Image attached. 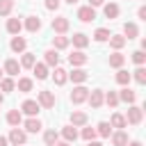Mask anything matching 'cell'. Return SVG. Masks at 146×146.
<instances>
[{
	"mask_svg": "<svg viewBox=\"0 0 146 146\" xmlns=\"http://www.w3.org/2000/svg\"><path fill=\"white\" fill-rule=\"evenodd\" d=\"M41 128H43V123H41L36 116H30V119L25 121V130H27V132H39Z\"/></svg>",
	"mask_w": 146,
	"mask_h": 146,
	"instance_id": "20",
	"label": "cell"
},
{
	"mask_svg": "<svg viewBox=\"0 0 146 146\" xmlns=\"http://www.w3.org/2000/svg\"><path fill=\"white\" fill-rule=\"evenodd\" d=\"M7 144H9V141H7V137H2V135H0V146H7Z\"/></svg>",
	"mask_w": 146,
	"mask_h": 146,
	"instance_id": "46",
	"label": "cell"
},
{
	"mask_svg": "<svg viewBox=\"0 0 146 146\" xmlns=\"http://www.w3.org/2000/svg\"><path fill=\"white\" fill-rule=\"evenodd\" d=\"M21 121H23L21 110H9V112H7V123H9L11 128H18V125H21Z\"/></svg>",
	"mask_w": 146,
	"mask_h": 146,
	"instance_id": "15",
	"label": "cell"
},
{
	"mask_svg": "<svg viewBox=\"0 0 146 146\" xmlns=\"http://www.w3.org/2000/svg\"><path fill=\"white\" fill-rule=\"evenodd\" d=\"M43 64H46V66H57V64H59V55H57V50H52V48L46 50V52H43Z\"/></svg>",
	"mask_w": 146,
	"mask_h": 146,
	"instance_id": "13",
	"label": "cell"
},
{
	"mask_svg": "<svg viewBox=\"0 0 146 146\" xmlns=\"http://www.w3.org/2000/svg\"><path fill=\"white\" fill-rule=\"evenodd\" d=\"M14 9V0H0V16H9Z\"/></svg>",
	"mask_w": 146,
	"mask_h": 146,
	"instance_id": "36",
	"label": "cell"
},
{
	"mask_svg": "<svg viewBox=\"0 0 146 146\" xmlns=\"http://www.w3.org/2000/svg\"><path fill=\"white\" fill-rule=\"evenodd\" d=\"M87 98H89V89H87V87H82V84L73 87V91H71V103H73V105H80V103H84Z\"/></svg>",
	"mask_w": 146,
	"mask_h": 146,
	"instance_id": "2",
	"label": "cell"
},
{
	"mask_svg": "<svg viewBox=\"0 0 146 146\" xmlns=\"http://www.w3.org/2000/svg\"><path fill=\"white\" fill-rule=\"evenodd\" d=\"M23 30V23L18 21V18H9L7 21V32L9 34H14V36H18V32Z\"/></svg>",
	"mask_w": 146,
	"mask_h": 146,
	"instance_id": "18",
	"label": "cell"
},
{
	"mask_svg": "<svg viewBox=\"0 0 146 146\" xmlns=\"http://www.w3.org/2000/svg\"><path fill=\"white\" fill-rule=\"evenodd\" d=\"M66 46H68V36H64V34L52 36V50H64Z\"/></svg>",
	"mask_w": 146,
	"mask_h": 146,
	"instance_id": "23",
	"label": "cell"
},
{
	"mask_svg": "<svg viewBox=\"0 0 146 146\" xmlns=\"http://www.w3.org/2000/svg\"><path fill=\"white\" fill-rule=\"evenodd\" d=\"M125 146H141V141H137V139H135V141H128Z\"/></svg>",
	"mask_w": 146,
	"mask_h": 146,
	"instance_id": "47",
	"label": "cell"
},
{
	"mask_svg": "<svg viewBox=\"0 0 146 146\" xmlns=\"http://www.w3.org/2000/svg\"><path fill=\"white\" fill-rule=\"evenodd\" d=\"M52 80H55V84H64L66 80H68V73L64 71V68H59V66H55V73H52Z\"/></svg>",
	"mask_w": 146,
	"mask_h": 146,
	"instance_id": "25",
	"label": "cell"
},
{
	"mask_svg": "<svg viewBox=\"0 0 146 146\" xmlns=\"http://www.w3.org/2000/svg\"><path fill=\"white\" fill-rule=\"evenodd\" d=\"M59 5H62V0H46V9H59Z\"/></svg>",
	"mask_w": 146,
	"mask_h": 146,
	"instance_id": "43",
	"label": "cell"
},
{
	"mask_svg": "<svg viewBox=\"0 0 146 146\" xmlns=\"http://www.w3.org/2000/svg\"><path fill=\"white\" fill-rule=\"evenodd\" d=\"M0 89H2V91H14V89H16V82H14L11 78H2V80H0Z\"/></svg>",
	"mask_w": 146,
	"mask_h": 146,
	"instance_id": "39",
	"label": "cell"
},
{
	"mask_svg": "<svg viewBox=\"0 0 146 146\" xmlns=\"http://www.w3.org/2000/svg\"><path fill=\"white\" fill-rule=\"evenodd\" d=\"M107 41H110V46H112L114 50H121V48L125 46V36H123V34H112Z\"/></svg>",
	"mask_w": 146,
	"mask_h": 146,
	"instance_id": "24",
	"label": "cell"
},
{
	"mask_svg": "<svg viewBox=\"0 0 146 146\" xmlns=\"http://www.w3.org/2000/svg\"><path fill=\"white\" fill-rule=\"evenodd\" d=\"M103 11H105V16H107V18H116L121 9H119V5H114V2H110V5H105V9H103Z\"/></svg>",
	"mask_w": 146,
	"mask_h": 146,
	"instance_id": "35",
	"label": "cell"
},
{
	"mask_svg": "<svg viewBox=\"0 0 146 146\" xmlns=\"http://www.w3.org/2000/svg\"><path fill=\"white\" fill-rule=\"evenodd\" d=\"M132 78H135L139 84H146V68H144V66H137L135 73H132Z\"/></svg>",
	"mask_w": 146,
	"mask_h": 146,
	"instance_id": "38",
	"label": "cell"
},
{
	"mask_svg": "<svg viewBox=\"0 0 146 146\" xmlns=\"http://www.w3.org/2000/svg\"><path fill=\"white\" fill-rule=\"evenodd\" d=\"M110 36H112V34H110V30H105V27H98V30L94 32V39H96V41H100V43H103V41H107Z\"/></svg>",
	"mask_w": 146,
	"mask_h": 146,
	"instance_id": "37",
	"label": "cell"
},
{
	"mask_svg": "<svg viewBox=\"0 0 146 146\" xmlns=\"http://www.w3.org/2000/svg\"><path fill=\"white\" fill-rule=\"evenodd\" d=\"M32 71H34L36 80H46V78H48V66H46V64H34Z\"/></svg>",
	"mask_w": 146,
	"mask_h": 146,
	"instance_id": "29",
	"label": "cell"
},
{
	"mask_svg": "<svg viewBox=\"0 0 146 146\" xmlns=\"http://www.w3.org/2000/svg\"><path fill=\"white\" fill-rule=\"evenodd\" d=\"M25 139H27V135H25L21 128H11V130H9V137H7L9 144H14V146H23Z\"/></svg>",
	"mask_w": 146,
	"mask_h": 146,
	"instance_id": "4",
	"label": "cell"
},
{
	"mask_svg": "<svg viewBox=\"0 0 146 146\" xmlns=\"http://www.w3.org/2000/svg\"><path fill=\"white\" fill-rule=\"evenodd\" d=\"M36 103H39V107H43V110H52V107H55V94H52V91H39Z\"/></svg>",
	"mask_w": 146,
	"mask_h": 146,
	"instance_id": "3",
	"label": "cell"
},
{
	"mask_svg": "<svg viewBox=\"0 0 146 146\" xmlns=\"http://www.w3.org/2000/svg\"><path fill=\"white\" fill-rule=\"evenodd\" d=\"M123 62H125V57H123L121 52L110 55V66H112V68H121V66H123Z\"/></svg>",
	"mask_w": 146,
	"mask_h": 146,
	"instance_id": "32",
	"label": "cell"
},
{
	"mask_svg": "<svg viewBox=\"0 0 146 146\" xmlns=\"http://www.w3.org/2000/svg\"><path fill=\"white\" fill-rule=\"evenodd\" d=\"M25 30L32 32V34L39 32V30H41V18H39V16H27V18H25Z\"/></svg>",
	"mask_w": 146,
	"mask_h": 146,
	"instance_id": "10",
	"label": "cell"
},
{
	"mask_svg": "<svg viewBox=\"0 0 146 146\" xmlns=\"http://www.w3.org/2000/svg\"><path fill=\"white\" fill-rule=\"evenodd\" d=\"M137 16H139L141 21H146V7H139V11H137Z\"/></svg>",
	"mask_w": 146,
	"mask_h": 146,
	"instance_id": "44",
	"label": "cell"
},
{
	"mask_svg": "<svg viewBox=\"0 0 146 146\" xmlns=\"http://www.w3.org/2000/svg\"><path fill=\"white\" fill-rule=\"evenodd\" d=\"M18 71H21V64H18L16 59H7V62H5V73H9V75H18Z\"/></svg>",
	"mask_w": 146,
	"mask_h": 146,
	"instance_id": "28",
	"label": "cell"
},
{
	"mask_svg": "<svg viewBox=\"0 0 146 146\" xmlns=\"http://www.w3.org/2000/svg\"><path fill=\"white\" fill-rule=\"evenodd\" d=\"M39 110H41V107H39V103H36V100H25V103L21 105V112H23V114H27V116H36V114H39Z\"/></svg>",
	"mask_w": 146,
	"mask_h": 146,
	"instance_id": "9",
	"label": "cell"
},
{
	"mask_svg": "<svg viewBox=\"0 0 146 146\" xmlns=\"http://www.w3.org/2000/svg\"><path fill=\"white\" fill-rule=\"evenodd\" d=\"M71 125H73V128L87 125V114H84V112H73V114H71Z\"/></svg>",
	"mask_w": 146,
	"mask_h": 146,
	"instance_id": "26",
	"label": "cell"
},
{
	"mask_svg": "<svg viewBox=\"0 0 146 146\" xmlns=\"http://www.w3.org/2000/svg\"><path fill=\"white\" fill-rule=\"evenodd\" d=\"M68 62H71V66H75V68H80V66H84L87 62H89V57L82 52V50H75L73 55H68Z\"/></svg>",
	"mask_w": 146,
	"mask_h": 146,
	"instance_id": "8",
	"label": "cell"
},
{
	"mask_svg": "<svg viewBox=\"0 0 146 146\" xmlns=\"http://www.w3.org/2000/svg\"><path fill=\"white\" fill-rule=\"evenodd\" d=\"M107 123H110L112 128H119V130H123V128L128 125V123H125V116H123V114H119V112H116V114H112V119H110Z\"/></svg>",
	"mask_w": 146,
	"mask_h": 146,
	"instance_id": "19",
	"label": "cell"
},
{
	"mask_svg": "<svg viewBox=\"0 0 146 146\" xmlns=\"http://www.w3.org/2000/svg\"><path fill=\"white\" fill-rule=\"evenodd\" d=\"M68 78H71V80H73L75 84H82V82H84V80L89 78V73H87L84 68H73V71L68 73Z\"/></svg>",
	"mask_w": 146,
	"mask_h": 146,
	"instance_id": "14",
	"label": "cell"
},
{
	"mask_svg": "<svg viewBox=\"0 0 146 146\" xmlns=\"http://www.w3.org/2000/svg\"><path fill=\"white\" fill-rule=\"evenodd\" d=\"M68 27H71V23H68L66 16H57V18H52V30H55L57 34H66Z\"/></svg>",
	"mask_w": 146,
	"mask_h": 146,
	"instance_id": "5",
	"label": "cell"
},
{
	"mask_svg": "<svg viewBox=\"0 0 146 146\" xmlns=\"http://www.w3.org/2000/svg\"><path fill=\"white\" fill-rule=\"evenodd\" d=\"M87 146H103V144H98V141H87Z\"/></svg>",
	"mask_w": 146,
	"mask_h": 146,
	"instance_id": "49",
	"label": "cell"
},
{
	"mask_svg": "<svg viewBox=\"0 0 146 146\" xmlns=\"http://www.w3.org/2000/svg\"><path fill=\"white\" fill-rule=\"evenodd\" d=\"M64 2H68V5H75V2H78V0H64Z\"/></svg>",
	"mask_w": 146,
	"mask_h": 146,
	"instance_id": "50",
	"label": "cell"
},
{
	"mask_svg": "<svg viewBox=\"0 0 146 146\" xmlns=\"http://www.w3.org/2000/svg\"><path fill=\"white\" fill-rule=\"evenodd\" d=\"M105 103H107L110 107H116V105H119V96H116V91H107V94H105Z\"/></svg>",
	"mask_w": 146,
	"mask_h": 146,
	"instance_id": "40",
	"label": "cell"
},
{
	"mask_svg": "<svg viewBox=\"0 0 146 146\" xmlns=\"http://www.w3.org/2000/svg\"><path fill=\"white\" fill-rule=\"evenodd\" d=\"M36 64V57L32 55V52H23V57H21V68H32Z\"/></svg>",
	"mask_w": 146,
	"mask_h": 146,
	"instance_id": "27",
	"label": "cell"
},
{
	"mask_svg": "<svg viewBox=\"0 0 146 146\" xmlns=\"http://www.w3.org/2000/svg\"><path fill=\"white\" fill-rule=\"evenodd\" d=\"M78 18H80L82 23H91V21L96 18V9L89 7V5H87V7H80V9H78Z\"/></svg>",
	"mask_w": 146,
	"mask_h": 146,
	"instance_id": "7",
	"label": "cell"
},
{
	"mask_svg": "<svg viewBox=\"0 0 146 146\" xmlns=\"http://www.w3.org/2000/svg\"><path fill=\"white\" fill-rule=\"evenodd\" d=\"M130 80H132V75H130L128 71L119 68V73H116V82H119L121 87H128V84H130Z\"/></svg>",
	"mask_w": 146,
	"mask_h": 146,
	"instance_id": "30",
	"label": "cell"
},
{
	"mask_svg": "<svg viewBox=\"0 0 146 146\" xmlns=\"http://www.w3.org/2000/svg\"><path fill=\"white\" fill-rule=\"evenodd\" d=\"M96 135H100V137H110V135H112V125H110L107 121H100L98 128H96Z\"/></svg>",
	"mask_w": 146,
	"mask_h": 146,
	"instance_id": "34",
	"label": "cell"
},
{
	"mask_svg": "<svg viewBox=\"0 0 146 146\" xmlns=\"http://www.w3.org/2000/svg\"><path fill=\"white\" fill-rule=\"evenodd\" d=\"M116 96H119V100H123V103H130V105H132V103L137 100V94H135V91H132L130 87H123V89H121V91H119Z\"/></svg>",
	"mask_w": 146,
	"mask_h": 146,
	"instance_id": "11",
	"label": "cell"
},
{
	"mask_svg": "<svg viewBox=\"0 0 146 146\" xmlns=\"http://www.w3.org/2000/svg\"><path fill=\"white\" fill-rule=\"evenodd\" d=\"M82 139L84 141H94L96 139V128H82Z\"/></svg>",
	"mask_w": 146,
	"mask_h": 146,
	"instance_id": "42",
	"label": "cell"
},
{
	"mask_svg": "<svg viewBox=\"0 0 146 146\" xmlns=\"http://www.w3.org/2000/svg\"><path fill=\"white\" fill-rule=\"evenodd\" d=\"M62 137H64V141L73 144V141L78 139V130H75L73 125H66V128H62Z\"/></svg>",
	"mask_w": 146,
	"mask_h": 146,
	"instance_id": "21",
	"label": "cell"
},
{
	"mask_svg": "<svg viewBox=\"0 0 146 146\" xmlns=\"http://www.w3.org/2000/svg\"><path fill=\"white\" fill-rule=\"evenodd\" d=\"M2 100H5V96H2V91H0V105H2Z\"/></svg>",
	"mask_w": 146,
	"mask_h": 146,
	"instance_id": "51",
	"label": "cell"
},
{
	"mask_svg": "<svg viewBox=\"0 0 146 146\" xmlns=\"http://www.w3.org/2000/svg\"><path fill=\"white\" fill-rule=\"evenodd\" d=\"M132 62H135L137 66H144V62H146V55H144V50H135V52H132Z\"/></svg>",
	"mask_w": 146,
	"mask_h": 146,
	"instance_id": "41",
	"label": "cell"
},
{
	"mask_svg": "<svg viewBox=\"0 0 146 146\" xmlns=\"http://www.w3.org/2000/svg\"><path fill=\"white\" fill-rule=\"evenodd\" d=\"M89 105L94 107V110H98V107H103V103H105V94H103V89H94L91 94H89Z\"/></svg>",
	"mask_w": 146,
	"mask_h": 146,
	"instance_id": "6",
	"label": "cell"
},
{
	"mask_svg": "<svg viewBox=\"0 0 146 146\" xmlns=\"http://www.w3.org/2000/svg\"><path fill=\"white\" fill-rule=\"evenodd\" d=\"M128 144V132L125 130H116L112 135V146H125Z\"/></svg>",
	"mask_w": 146,
	"mask_h": 146,
	"instance_id": "17",
	"label": "cell"
},
{
	"mask_svg": "<svg viewBox=\"0 0 146 146\" xmlns=\"http://www.w3.org/2000/svg\"><path fill=\"white\" fill-rule=\"evenodd\" d=\"M9 48H11L14 52H25V48H27V41H25L23 36H14V39H11V43H9Z\"/></svg>",
	"mask_w": 146,
	"mask_h": 146,
	"instance_id": "16",
	"label": "cell"
},
{
	"mask_svg": "<svg viewBox=\"0 0 146 146\" xmlns=\"http://www.w3.org/2000/svg\"><path fill=\"white\" fill-rule=\"evenodd\" d=\"M105 0H89V7H100Z\"/></svg>",
	"mask_w": 146,
	"mask_h": 146,
	"instance_id": "45",
	"label": "cell"
},
{
	"mask_svg": "<svg viewBox=\"0 0 146 146\" xmlns=\"http://www.w3.org/2000/svg\"><path fill=\"white\" fill-rule=\"evenodd\" d=\"M71 41H73V46H75L78 50H82V48H87V46H89V36H87V34H82V32H75Z\"/></svg>",
	"mask_w": 146,
	"mask_h": 146,
	"instance_id": "12",
	"label": "cell"
},
{
	"mask_svg": "<svg viewBox=\"0 0 146 146\" xmlns=\"http://www.w3.org/2000/svg\"><path fill=\"white\" fill-rule=\"evenodd\" d=\"M141 119H144V110H141L139 105H130V107H128V114H125V123H130V125H139Z\"/></svg>",
	"mask_w": 146,
	"mask_h": 146,
	"instance_id": "1",
	"label": "cell"
},
{
	"mask_svg": "<svg viewBox=\"0 0 146 146\" xmlns=\"http://www.w3.org/2000/svg\"><path fill=\"white\" fill-rule=\"evenodd\" d=\"M43 141H46V146H55V144L59 141V135H57L55 130H46V132H43Z\"/></svg>",
	"mask_w": 146,
	"mask_h": 146,
	"instance_id": "31",
	"label": "cell"
},
{
	"mask_svg": "<svg viewBox=\"0 0 146 146\" xmlns=\"http://www.w3.org/2000/svg\"><path fill=\"white\" fill-rule=\"evenodd\" d=\"M123 34H125V41H130V39H135V36L139 34V27H137L135 23H125V25H123Z\"/></svg>",
	"mask_w": 146,
	"mask_h": 146,
	"instance_id": "22",
	"label": "cell"
},
{
	"mask_svg": "<svg viewBox=\"0 0 146 146\" xmlns=\"http://www.w3.org/2000/svg\"><path fill=\"white\" fill-rule=\"evenodd\" d=\"M32 84H34V82H32L30 78H21V80H18V91H21V94H30V91H32Z\"/></svg>",
	"mask_w": 146,
	"mask_h": 146,
	"instance_id": "33",
	"label": "cell"
},
{
	"mask_svg": "<svg viewBox=\"0 0 146 146\" xmlns=\"http://www.w3.org/2000/svg\"><path fill=\"white\" fill-rule=\"evenodd\" d=\"M55 146H73V144H68V141H57Z\"/></svg>",
	"mask_w": 146,
	"mask_h": 146,
	"instance_id": "48",
	"label": "cell"
},
{
	"mask_svg": "<svg viewBox=\"0 0 146 146\" xmlns=\"http://www.w3.org/2000/svg\"><path fill=\"white\" fill-rule=\"evenodd\" d=\"M0 80H2V68H0Z\"/></svg>",
	"mask_w": 146,
	"mask_h": 146,
	"instance_id": "52",
	"label": "cell"
}]
</instances>
